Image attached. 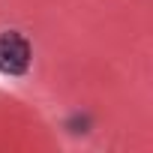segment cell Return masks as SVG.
Listing matches in <instances>:
<instances>
[{"label": "cell", "instance_id": "cell-1", "mask_svg": "<svg viewBox=\"0 0 153 153\" xmlns=\"http://www.w3.org/2000/svg\"><path fill=\"white\" fill-rule=\"evenodd\" d=\"M30 60H33L30 42H27L18 30L0 33V72H3V75H12V78L27 75Z\"/></svg>", "mask_w": 153, "mask_h": 153}]
</instances>
